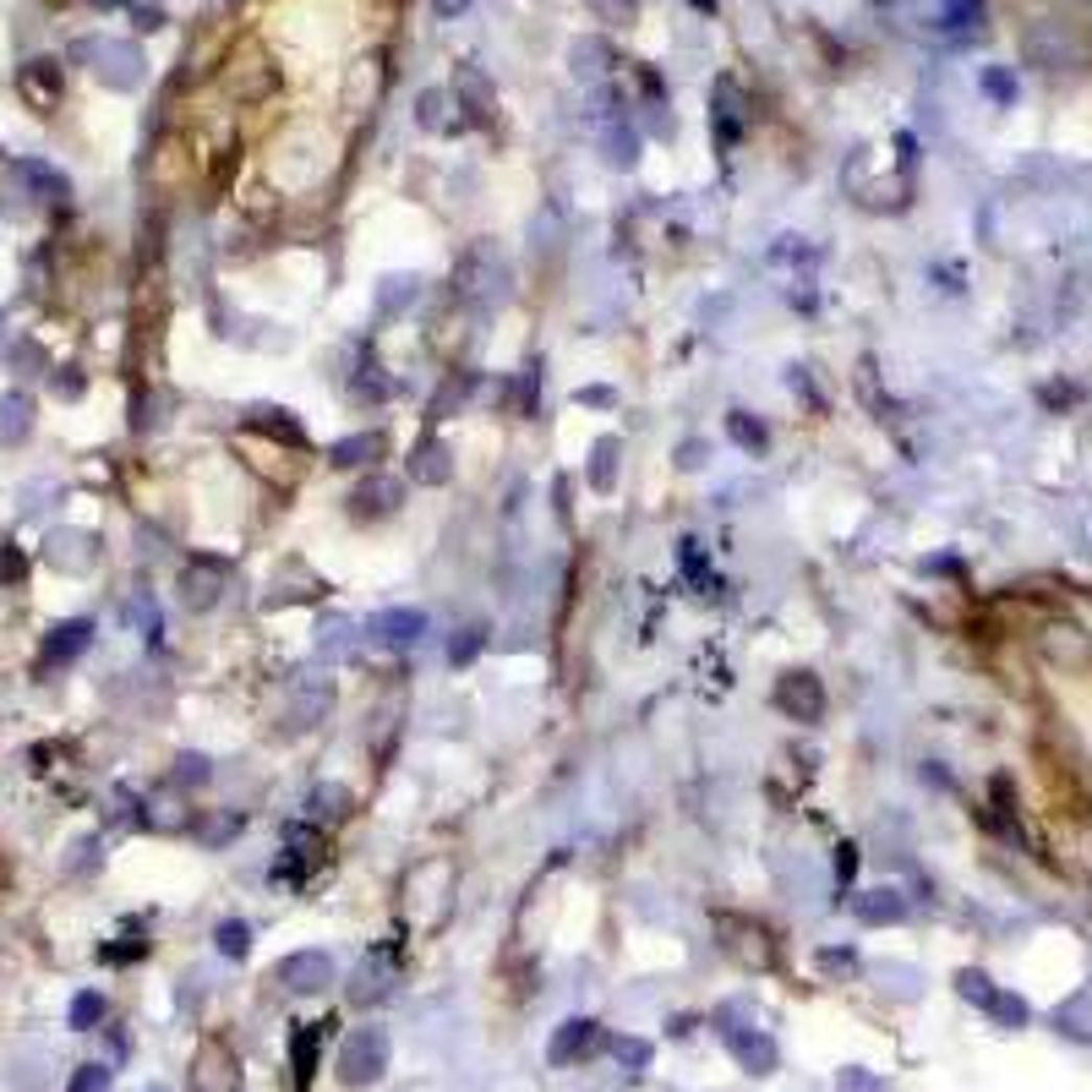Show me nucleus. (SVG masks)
<instances>
[{"label":"nucleus","mask_w":1092,"mask_h":1092,"mask_svg":"<svg viewBox=\"0 0 1092 1092\" xmlns=\"http://www.w3.org/2000/svg\"><path fill=\"white\" fill-rule=\"evenodd\" d=\"M388 1060H394V1049H388V1032L382 1027H355L345 1043H339V1082L345 1087H372L382 1082L388 1071Z\"/></svg>","instance_id":"obj_1"},{"label":"nucleus","mask_w":1092,"mask_h":1092,"mask_svg":"<svg viewBox=\"0 0 1092 1092\" xmlns=\"http://www.w3.org/2000/svg\"><path fill=\"white\" fill-rule=\"evenodd\" d=\"M77 61H88L93 77H104L120 93L142 83V50H137L132 39H83L77 44Z\"/></svg>","instance_id":"obj_2"},{"label":"nucleus","mask_w":1092,"mask_h":1092,"mask_svg":"<svg viewBox=\"0 0 1092 1092\" xmlns=\"http://www.w3.org/2000/svg\"><path fill=\"white\" fill-rule=\"evenodd\" d=\"M225 585H230L225 557L198 552V557H186V563H181V606H191V612H208V606L225 596Z\"/></svg>","instance_id":"obj_3"},{"label":"nucleus","mask_w":1092,"mask_h":1092,"mask_svg":"<svg viewBox=\"0 0 1092 1092\" xmlns=\"http://www.w3.org/2000/svg\"><path fill=\"white\" fill-rule=\"evenodd\" d=\"M775 705H782L792 721L814 726L824 716V683L814 672H782V683H775Z\"/></svg>","instance_id":"obj_4"},{"label":"nucleus","mask_w":1092,"mask_h":1092,"mask_svg":"<svg viewBox=\"0 0 1092 1092\" xmlns=\"http://www.w3.org/2000/svg\"><path fill=\"white\" fill-rule=\"evenodd\" d=\"M274 978L289 989V994H318L333 983V956L328 951H296L274 967Z\"/></svg>","instance_id":"obj_5"},{"label":"nucleus","mask_w":1092,"mask_h":1092,"mask_svg":"<svg viewBox=\"0 0 1092 1092\" xmlns=\"http://www.w3.org/2000/svg\"><path fill=\"white\" fill-rule=\"evenodd\" d=\"M345 503H350V514L367 519V525L372 519H388V514H399V503H404V481H394V475H367Z\"/></svg>","instance_id":"obj_6"},{"label":"nucleus","mask_w":1092,"mask_h":1092,"mask_svg":"<svg viewBox=\"0 0 1092 1092\" xmlns=\"http://www.w3.org/2000/svg\"><path fill=\"white\" fill-rule=\"evenodd\" d=\"M367 634L377 640V645H416L421 634H426V612L421 606H382V612L367 623Z\"/></svg>","instance_id":"obj_7"},{"label":"nucleus","mask_w":1092,"mask_h":1092,"mask_svg":"<svg viewBox=\"0 0 1092 1092\" xmlns=\"http://www.w3.org/2000/svg\"><path fill=\"white\" fill-rule=\"evenodd\" d=\"M596 1043H601V1027L590 1022V1016H568V1022L552 1032V1043H547V1060H552V1065H574V1060L596 1054Z\"/></svg>","instance_id":"obj_8"},{"label":"nucleus","mask_w":1092,"mask_h":1092,"mask_svg":"<svg viewBox=\"0 0 1092 1092\" xmlns=\"http://www.w3.org/2000/svg\"><path fill=\"white\" fill-rule=\"evenodd\" d=\"M726 1032V1049H733V1060L743 1065L748 1076H770L775 1071V1043L765 1038V1032H754V1027H721Z\"/></svg>","instance_id":"obj_9"},{"label":"nucleus","mask_w":1092,"mask_h":1092,"mask_svg":"<svg viewBox=\"0 0 1092 1092\" xmlns=\"http://www.w3.org/2000/svg\"><path fill=\"white\" fill-rule=\"evenodd\" d=\"M247 426L262 432V437H274V443H284V448H306V426L289 416L284 404H252L247 410Z\"/></svg>","instance_id":"obj_10"},{"label":"nucleus","mask_w":1092,"mask_h":1092,"mask_svg":"<svg viewBox=\"0 0 1092 1092\" xmlns=\"http://www.w3.org/2000/svg\"><path fill=\"white\" fill-rule=\"evenodd\" d=\"M17 93L33 110H55V99H61V66L55 61H28V66L17 71Z\"/></svg>","instance_id":"obj_11"},{"label":"nucleus","mask_w":1092,"mask_h":1092,"mask_svg":"<svg viewBox=\"0 0 1092 1092\" xmlns=\"http://www.w3.org/2000/svg\"><path fill=\"white\" fill-rule=\"evenodd\" d=\"M93 645V623L88 618H71V623H55L50 640H44V667H66Z\"/></svg>","instance_id":"obj_12"},{"label":"nucleus","mask_w":1092,"mask_h":1092,"mask_svg":"<svg viewBox=\"0 0 1092 1092\" xmlns=\"http://www.w3.org/2000/svg\"><path fill=\"white\" fill-rule=\"evenodd\" d=\"M333 1022H301L296 1032H289V1065H296V1082L306 1087L311 1076H318V1060H323V1038H328Z\"/></svg>","instance_id":"obj_13"},{"label":"nucleus","mask_w":1092,"mask_h":1092,"mask_svg":"<svg viewBox=\"0 0 1092 1092\" xmlns=\"http://www.w3.org/2000/svg\"><path fill=\"white\" fill-rule=\"evenodd\" d=\"M328 711H333V683H328V677H311V683L296 689V705H289V733L318 726Z\"/></svg>","instance_id":"obj_14"},{"label":"nucleus","mask_w":1092,"mask_h":1092,"mask_svg":"<svg viewBox=\"0 0 1092 1092\" xmlns=\"http://www.w3.org/2000/svg\"><path fill=\"white\" fill-rule=\"evenodd\" d=\"M382 448H388L382 432H350V437H339V443L328 448V465H339V470H361V465H377Z\"/></svg>","instance_id":"obj_15"},{"label":"nucleus","mask_w":1092,"mask_h":1092,"mask_svg":"<svg viewBox=\"0 0 1092 1092\" xmlns=\"http://www.w3.org/2000/svg\"><path fill=\"white\" fill-rule=\"evenodd\" d=\"M44 557H50L55 568H66V574H83V568H93L99 547H93V536H83V530H55L50 547H44Z\"/></svg>","instance_id":"obj_16"},{"label":"nucleus","mask_w":1092,"mask_h":1092,"mask_svg":"<svg viewBox=\"0 0 1092 1092\" xmlns=\"http://www.w3.org/2000/svg\"><path fill=\"white\" fill-rule=\"evenodd\" d=\"M853 912L863 917V924H902L907 917V902H902V890L896 885H880V890H863V896H853Z\"/></svg>","instance_id":"obj_17"},{"label":"nucleus","mask_w":1092,"mask_h":1092,"mask_svg":"<svg viewBox=\"0 0 1092 1092\" xmlns=\"http://www.w3.org/2000/svg\"><path fill=\"white\" fill-rule=\"evenodd\" d=\"M454 110H459L454 88H426L421 99H416V120H421V132H459L465 120H459Z\"/></svg>","instance_id":"obj_18"},{"label":"nucleus","mask_w":1092,"mask_h":1092,"mask_svg":"<svg viewBox=\"0 0 1092 1092\" xmlns=\"http://www.w3.org/2000/svg\"><path fill=\"white\" fill-rule=\"evenodd\" d=\"M410 475H416L421 487H443V481L454 475V454H448V443H437V437L416 443V454H410Z\"/></svg>","instance_id":"obj_19"},{"label":"nucleus","mask_w":1092,"mask_h":1092,"mask_svg":"<svg viewBox=\"0 0 1092 1092\" xmlns=\"http://www.w3.org/2000/svg\"><path fill=\"white\" fill-rule=\"evenodd\" d=\"M934 28L945 39H973L983 28V0H939V22Z\"/></svg>","instance_id":"obj_20"},{"label":"nucleus","mask_w":1092,"mask_h":1092,"mask_svg":"<svg viewBox=\"0 0 1092 1092\" xmlns=\"http://www.w3.org/2000/svg\"><path fill=\"white\" fill-rule=\"evenodd\" d=\"M350 809H355V797L345 792V787H333V782H323V787H311L306 792V819L311 824H339V819H350Z\"/></svg>","instance_id":"obj_21"},{"label":"nucleus","mask_w":1092,"mask_h":1092,"mask_svg":"<svg viewBox=\"0 0 1092 1092\" xmlns=\"http://www.w3.org/2000/svg\"><path fill=\"white\" fill-rule=\"evenodd\" d=\"M618 454H623V443L618 437H596L590 443V465H585V481L596 492H612L618 487Z\"/></svg>","instance_id":"obj_22"},{"label":"nucleus","mask_w":1092,"mask_h":1092,"mask_svg":"<svg viewBox=\"0 0 1092 1092\" xmlns=\"http://www.w3.org/2000/svg\"><path fill=\"white\" fill-rule=\"evenodd\" d=\"M726 437H733L743 454H754V459L770 448V426L760 416H748V410H726Z\"/></svg>","instance_id":"obj_23"},{"label":"nucleus","mask_w":1092,"mask_h":1092,"mask_svg":"<svg viewBox=\"0 0 1092 1092\" xmlns=\"http://www.w3.org/2000/svg\"><path fill=\"white\" fill-rule=\"evenodd\" d=\"M1043 650H1049L1060 667H1087L1092 661V645L1082 640V628H1049V634H1043Z\"/></svg>","instance_id":"obj_24"},{"label":"nucleus","mask_w":1092,"mask_h":1092,"mask_svg":"<svg viewBox=\"0 0 1092 1092\" xmlns=\"http://www.w3.org/2000/svg\"><path fill=\"white\" fill-rule=\"evenodd\" d=\"M454 99L470 110V120H487V115H492V88H487V77H481L475 66H465V71H459V83H454Z\"/></svg>","instance_id":"obj_25"},{"label":"nucleus","mask_w":1092,"mask_h":1092,"mask_svg":"<svg viewBox=\"0 0 1092 1092\" xmlns=\"http://www.w3.org/2000/svg\"><path fill=\"white\" fill-rule=\"evenodd\" d=\"M33 426V399L28 394H6L0 399V443H22Z\"/></svg>","instance_id":"obj_26"},{"label":"nucleus","mask_w":1092,"mask_h":1092,"mask_svg":"<svg viewBox=\"0 0 1092 1092\" xmlns=\"http://www.w3.org/2000/svg\"><path fill=\"white\" fill-rule=\"evenodd\" d=\"M416 284H421L416 274H388L382 289H377V311H382V318H399V311L416 301Z\"/></svg>","instance_id":"obj_27"},{"label":"nucleus","mask_w":1092,"mask_h":1092,"mask_svg":"<svg viewBox=\"0 0 1092 1092\" xmlns=\"http://www.w3.org/2000/svg\"><path fill=\"white\" fill-rule=\"evenodd\" d=\"M716 99H721L716 104V142H721V148H733V142L743 137V126H738V104H733V83H726V77L716 83Z\"/></svg>","instance_id":"obj_28"},{"label":"nucleus","mask_w":1092,"mask_h":1092,"mask_svg":"<svg viewBox=\"0 0 1092 1092\" xmlns=\"http://www.w3.org/2000/svg\"><path fill=\"white\" fill-rule=\"evenodd\" d=\"M568 61H574V77H601L606 61H612V50H606L601 39H579L568 50Z\"/></svg>","instance_id":"obj_29"},{"label":"nucleus","mask_w":1092,"mask_h":1092,"mask_svg":"<svg viewBox=\"0 0 1092 1092\" xmlns=\"http://www.w3.org/2000/svg\"><path fill=\"white\" fill-rule=\"evenodd\" d=\"M606 164H618V169H634L640 164V132L634 126H612V132H606Z\"/></svg>","instance_id":"obj_30"},{"label":"nucleus","mask_w":1092,"mask_h":1092,"mask_svg":"<svg viewBox=\"0 0 1092 1092\" xmlns=\"http://www.w3.org/2000/svg\"><path fill=\"white\" fill-rule=\"evenodd\" d=\"M213 945H218V951H225L230 961H240V956L252 951V929L240 924V917H225V924L213 929Z\"/></svg>","instance_id":"obj_31"},{"label":"nucleus","mask_w":1092,"mask_h":1092,"mask_svg":"<svg viewBox=\"0 0 1092 1092\" xmlns=\"http://www.w3.org/2000/svg\"><path fill=\"white\" fill-rule=\"evenodd\" d=\"M590 17L606 22V28H628V22H640V0H585Z\"/></svg>","instance_id":"obj_32"},{"label":"nucleus","mask_w":1092,"mask_h":1092,"mask_svg":"<svg viewBox=\"0 0 1092 1092\" xmlns=\"http://www.w3.org/2000/svg\"><path fill=\"white\" fill-rule=\"evenodd\" d=\"M481 645H487V628H459V640L448 645V667H470Z\"/></svg>","instance_id":"obj_33"},{"label":"nucleus","mask_w":1092,"mask_h":1092,"mask_svg":"<svg viewBox=\"0 0 1092 1092\" xmlns=\"http://www.w3.org/2000/svg\"><path fill=\"white\" fill-rule=\"evenodd\" d=\"M956 989H961V1000H973V1005H983V1010H989L994 994H1000V989H994L983 973H973V967H967V973H956Z\"/></svg>","instance_id":"obj_34"},{"label":"nucleus","mask_w":1092,"mask_h":1092,"mask_svg":"<svg viewBox=\"0 0 1092 1092\" xmlns=\"http://www.w3.org/2000/svg\"><path fill=\"white\" fill-rule=\"evenodd\" d=\"M983 93H989L994 104H1016V77H1010L1005 66H989L983 71Z\"/></svg>","instance_id":"obj_35"},{"label":"nucleus","mask_w":1092,"mask_h":1092,"mask_svg":"<svg viewBox=\"0 0 1092 1092\" xmlns=\"http://www.w3.org/2000/svg\"><path fill=\"white\" fill-rule=\"evenodd\" d=\"M612 1054H618V1065H628V1071H645V1065H650V1043L645 1038H618Z\"/></svg>","instance_id":"obj_36"},{"label":"nucleus","mask_w":1092,"mask_h":1092,"mask_svg":"<svg viewBox=\"0 0 1092 1092\" xmlns=\"http://www.w3.org/2000/svg\"><path fill=\"white\" fill-rule=\"evenodd\" d=\"M836 1092H885V1082L874 1071H863V1065H846V1071L836 1076Z\"/></svg>","instance_id":"obj_37"},{"label":"nucleus","mask_w":1092,"mask_h":1092,"mask_svg":"<svg viewBox=\"0 0 1092 1092\" xmlns=\"http://www.w3.org/2000/svg\"><path fill=\"white\" fill-rule=\"evenodd\" d=\"M989 1016H994V1022H1005V1027H1022V1022H1027V1005L1016 1000V994H994V1000H989Z\"/></svg>","instance_id":"obj_38"},{"label":"nucleus","mask_w":1092,"mask_h":1092,"mask_svg":"<svg viewBox=\"0 0 1092 1092\" xmlns=\"http://www.w3.org/2000/svg\"><path fill=\"white\" fill-rule=\"evenodd\" d=\"M208 775H213V770H208L203 754H181V760H176V782H186V787H203Z\"/></svg>","instance_id":"obj_39"},{"label":"nucleus","mask_w":1092,"mask_h":1092,"mask_svg":"<svg viewBox=\"0 0 1092 1092\" xmlns=\"http://www.w3.org/2000/svg\"><path fill=\"white\" fill-rule=\"evenodd\" d=\"M104 1016V1000L99 994H77V1005H71V1027H93Z\"/></svg>","instance_id":"obj_40"},{"label":"nucleus","mask_w":1092,"mask_h":1092,"mask_svg":"<svg viewBox=\"0 0 1092 1092\" xmlns=\"http://www.w3.org/2000/svg\"><path fill=\"white\" fill-rule=\"evenodd\" d=\"M71 1092H110V1071H104V1065H83L77 1082H71Z\"/></svg>","instance_id":"obj_41"},{"label":"nucleus","mask_w":1092,"mask_h":1092,"mask_svg":"<svg viewBox=\"0 0 1092 1092\" xmlns=\"http://www.w3.org/2000/svg\"><path fill=\"white\" fill-rule=\"evenodd\" d=\"M345 645H350V623H345V618H328V623H323V650L339 655Z\"/></svg>","instance_id":"obj_42"},{"label":"nucleus","mask_w":1092,"mask_h":1092,"mask_svg":"<svg viewBox=\"0 0 1092 1092\" xmlns=\"http://www.w3.org/2000/svg\"><path fill=\"white\" fill-rule=\"evenodd\" d=\"M853 874H858V846H853V841H841V846H836V880H841V885H853Z\"/></svg>","instance_id":"obj_43"},{"label":"nucleus","mask_w":1092,"mask_h":1092,"mask_svg":"<svg viewBox=\"0 0 1092 1092\" xmlns=\"http://www.w3.org/2000/svg\"><path fill=\"white\" fill-rule=\"evenodd\" d=\"M240 831V814H218L208 831H203V841H225V836H235Z\"/></svg>","instance_id":"obj_44"},{"label":"nucleus","mask_w":1092,"mask_h":1092,"mask_svg":"<svg viewBox=\"0 0 1092 1092\" xmlns=\"http://www.w3.org/2000/svg\"><path fill=\"white\" fill-rule=\"evenodd\" d=\"M677 465H683V470H699V465H705V443H699V437H689V443L677 448Z\"/></svg>","instance_id":"obj_45"},{"label":"nucleus","mask_w":1092,"mask_h":1092,"mask_svg":"<svg viewBox=\"0 0 1092 1092\" xmlns=\"http://www.w3.org/2000/svg\"><path fill=\"white\" fill-rule=\"evenodd\" d=\"M0 574H6L11 585H22V574H28V563H22V552H11V547H6V557H0Z\"/></svg>","instance_id":"obj_46"},{"label":"nucleus","mask_w":1092,"mask_h":1092,"mask_svg":"<svg viewBox=\"0 0 1092 1092\" xmlns=\"http://www.w3.org/2000/svg\"><path fill=\"white\" fill-rule=\"evenodd\" d=\"M137 28H164V11H154V6H137Z\"/></svg>","instance_id":"obj_47"},{"label":"nucleus","mask_w":1092,"mask_h":1092,"mask_svg":"<svg viewBox=\"0 0 1092 1092\" xmlns=\"http://www.w3.org/2000/svg\"><path fill=\"white\" fill-rule=\"evenodd\" d=\"M853 961H858L853 951H824V956H819V967H831V973H836V967H853Z\"/></svg>","instance_id":"obj_48"},{"label":"nucleus","mask_w":1092,"mask_h":1092,"mask_svg":"<svg viewBox=\"0 0 1092 1092\" xmlns=\"http://www.w3.org/2000/svg\"><path fill=\"white\" fill-rule=\"evenodd\" d=\"M579 399H585V404H618V394H612V388H585V394H579Z\"/></svg>","instance_id":"obj_49"},{"label":"nucleus","mask_w":1092,"mask_h":1092,"mask_svg":"<svg viewBox=\"0 0 1092 1092\" xmlns=\"http://www.w3.org/2000/svg\"><path fill=\"white\" fill-rule=\"evenodd\" d=\"M689 6H694V11H705V17H711V11H716V0H689Z\"/></svg>","instance_id":"obj_50"},{"label":"nucleus","mask_w":1092,"mask_h":1092,"mask_svg":"<svg viewBox=\"0 0 1092 1092\" xmlns=\"http://www.w3.org/2000/svg\"><path fill=\"white\" fill-rule=\"evenodd\" d=\"M99 6H120V0H99Z\"/></svg>","instance_id":"obj_51"},{"label":"nucleus","mask_w":1092,"mask_h":1092,"mask_svg":"<svg viewBox=\"0 0 1092 1092\" xmlns=\"http://www.w3.org/2000/svg\"><path fill=\"white\" fill-rule=\"evenodd\" d=\"M0 328H6V323H0Z\"/></svg>","instance_id":"obj_52"}]
</instances>
